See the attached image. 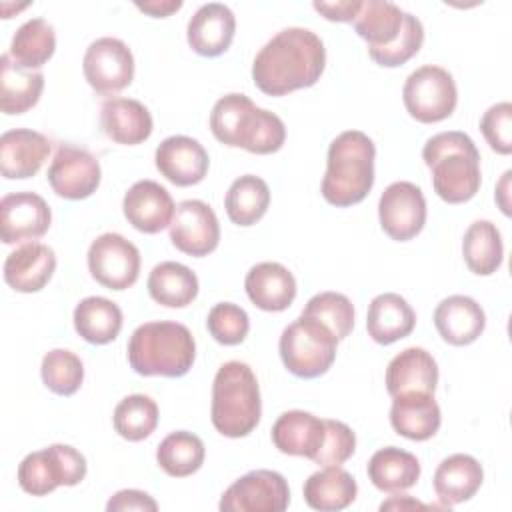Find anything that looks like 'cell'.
<instances>
[{"label":"cell","instance_id":"cell-37","mask_svg":"<svg viewBox=\"0 0 512 512\" xmlns=\"http://www.w3.org/2000/svg\"><path fill=\"white\" fill-rule=\"evenodd\" d=\"M56 50V34L52 24L44 18L26 20L12 36L10 52L14 64L26 70H34L44 66Z\"/></svg>","mask_w":512,"mask_h":512},{"label":"cell","instance_id":"cell-20","mask_svg":"<svg viewBox=\"0 0 512 512\" xmlns=\"http://www.w3.org/2000/svg\"><path fill=\"white\" fill-rule=\"evenodd\" d=\"M50 154V140L30 128L8 130L0 136V172L8 180L34 176Z\"/></svg>","mask_w":512,"mask_h":512},{"label":"cell","instance_id":"cell-22","mask_svg":"<svg viewBox=\"0 0 512 512\" xmlns=\"http://www.w3.org/2000/svg\"><path fill=\"white\" fill-rule=\"evenodd\" d=\"M390 424L396 434L408 440L424 442L432 438L442 424L440 406L434 400V394L404 392L392 396Z\"/></svg>","mask_w":512,"mask_h":512},{"label":"cell","instance_id":"cell-4","mask_svg":"<svg viewBox=\"0 0 512 512\" xmlns=\"http://www.w3.org/2000/svg\"><path fill=\"white\" fill-rule=\"evenodd\" d=\"M374 142L360 130L338 134L326 156V174L320 192L336 208H348L362 202L374 186Z\"/></svg>","mask_w":512,"mask_h":512},{"label":"cell","instance_id":"cell-46","mask_svg":"<svg viewBox=\"0 0 512 512\" xmlns=\"http://www.w3.org/2000/svg\"><path fill=\"white\" fill-rule=\"evenodd\" d=\"M480 130L494 152L508 156L512 152V104L510 102L492 104L482 114Z\"/></svg>","mask_w":512,"mask_h":512},{"label":"cell","instance_id":"cell-14","mask_svg":"<svg viewBox=\"0 0 512 512\" xmlns=\"http://www.w3.org/2000/svg\"><path fill=\"white\" fill-rule=\"evenodd\" d=\"M50 188L66 200H84L100 186V162L86 148L60 144L48 168Z\"/></svg>","mask_w":512,"mask_h":512},{"label":"cell","instance_id":"cell-25","mask_svg":"<svg viewBox=\"0 0 512 512\" xmlns=\"http://www.w3.org/2000/svg\"><path fill=\"white\" fill-rule=\"evenodd\" d=\"M250 302L264 312H282L296 298L294 274L278 262H260L244 278Z\"/></svg>","mask_w":512,"mask_h":512},{"label":"cell","instance_id":"cell-13","mask_svg":"<svg viewBox=\"0 0 512 512\" xmlns=\"http://www.w3.org/2000/svg\"><path fill=\"white\" fill-rule=\"evenodd\" d=\"M382 230L398 242L412 240L426 224V198L420 186L398 180L386 186L378 200Z\"/></svg>","mask_w":512,"mask_h":512},{"label":"cell","instance_id":"cell-6","mask_svg":"<svg viewBox=\"0 0 512 512\" xmlns=\"http://www.w3.org/2000/svg\"><path fill=\"white\" fill-rule=\"evenodd\" d=\"M260 386L246 362H224L212 382V426L228 438L248 436L260 422Z\"/></svg>","mask_w":512,"mask_h":512},{"label":"cell","instance_id":"cell-49","mask_svg":"<svg viewBox=\"0 0 512 512\" xmlns=\"http://www.w3.org/2000/svg\"><path fill=\"white\" fill-rule=\"evenodd\" d=\"M136 8L154 16V18H166L172 12L182 8L180 0H150V2H136Z\"/></svg>","mask_w":512,"mask_h":512},{"label":"cell","instance_id":"cell-41","mask_svg":"<svg viewBox=\"0 0 512 512\" xmlns=\"http://www.w3.org/2000/svg\"><path fill=\"white\" fill-rule=\"evenodd\" d=\"M40 374L48 390L58 396H72L82 386L84 364L74 352L66 348H54L44 354Z\"/></svg>","mask_w":512,"mask_h":512},{"label":"cell","instance_id":"cell-17","mask_svg":"<svg viewBox=\"0 0 512 512\" xmlns=\"http://www.w3.org/2000/svg\"><path fill=\"white\" fill-rule=\"evenodd\" d=\"M158 172L176 186H194L204 180L210 158L204 146L190 136L164 138L154 154Z\"/></svg>","mask_w":512,"mask_h":512},{"label":"cell","instance_id":"cell-27","mask_svg":"<svg viewBox=\"0 0 512 512\" xmlns=\"http://www.w3.org/2000/svg\"><path fill=\"white\" fill-rule=\"evenodd\" d=\"M438 384V364L434 356L418 346L396 354L386 368V390L390 396L404 392L434 394Z\"/></svg>","mask_w":512,"mask_h":512},{"label":"cell","instance_id":"cell-23","mask_svg":"<svg viewBox=\"0 0 512 512\" xmlns=\"http://www.w3.org/2000/svg\"><path fill=\"white\" fill-rule=\"evenodd\" d=\"M434 326L444 342L452 346H468L484 332L486 314L474 298L454 294L436 306Z\"/></svg>","mask_w":512,"mask_h":512},{"label":"cell","instance_id":"cell-48","mask_svg":"<svg viewBox=\"0 0 512 512\" xmlns=\"http://www.w3.org/2000/svg\"><path fill=\"white\" fill-rule=\"evenodd\" d=\"M360 0H340V2H314V10L320 12L330 22H354L360 12Z\"/></svg>","mask_w":512,"mask_h":512},{"label":"cell","instance_id":"cell-39","mask_svg":"<svg viewBox=\"0 0 512 512\" xmlns=\"http://www.w3.org/2000/svg\"><path fill=\"white\" fill-rule=\"evenodd\" d=\"M204 442L186 430L170 432L156 448L158 466L174 478H184L204 464Z\"/></svg>","mask_w":512,"mask_h":512},{"label":"cell","instance_id":"cell-9","mask_svg":"<svg viewBox=\"0 0 512 512\" xmlns=\"http://www.w3.org/2000/svg\"><path fill=\"white\" fill-rule=\"evenodd\" d=\"M402 100L414 120L434 124L446 120L454 112L458 104L456 82L442 66L424 64L406 78Z\"/></svg>","mask_w":512,"mask_h":512},{"label":"cell","instance_id":"cell-5","mask_svg":"<svg viewBox=\"0 0 512 512\" xmlns=\"http://www.w3.org/2000/svg\"><path fill=\"white\" fill-rule=\"evenodd\" d=\"M130 368L140 376L180 378L188 374L196 358L192 332L172 320L140 324L126 346Z\"/></svg>","mask_w":512,"mask_h":512},{"label":"cell","instance_id":"cell-21","mask_svg":"<svg viewBox=\"0 0 512 512\" xmlns=\"http://www.w3.org/2000/svg\"><path fill=\"white\" fill-rule=\"evenodd\" d=\"M56 270V254L42 242H26L6 256L4 280L22 294L42 290Z\"/></svg>","mask_w":512,"mask_h":512},{"label":"cell","instance_id":"cell-18","mask_svg":"<svg viewBox=\"0 0 512 512\" xmlns=\"http://www.w3.org/2000/svg\"><path fill=\"white\" fill-rule=\"evenodd\" d=\"M174 210L176 206L170 192L154 180H138L128 188L122 200L124 218L144 234H156L170 226Z\"/></svg>","mask_w":512,"mask_h":512},{"label":"cell","instance_id":"cell-33","mask_svg":"<svg viewBox=\"0 0 512 512\" xmlns=\"http://www.w3.org/2000/svg\"><path fill=\"white\" fill-rule=\"evenodd\" d=\"M352 24L356 34L366 40L368 50H380L398 40L404 26V10L394 2L366 0Z\"/></svg>","mask_w":512,"mask_h":512},{"label":"cell","instance_id":"cell-34","mask_svg":"<svg viewBox=\"0 0 512 512\" xmlns=\"http://www.w3.org/2000/svg\"><path fill=\"white\" fill-rule=\"evenodd\" d=\"M150 298L166 308H184L198 296L196 274L180 262H160L152 268L148 276Z\"/></svg>","mask_w":512,"mask_h":512},{"label":"cell","instance_id":"cell-12","mask_svg":"<svg viewBox=\"0 0 512 512\" xmlns=\"http://www.w3.org/2000/svg\"><path fill=\"white\" fill-rule=\"evenodd\" d=\"M86 82L102 96L124 90L134 78V56L130 48L112 36L94 40L82 60Z\"/></svg>","mask_w":512,"mask_h":512},{"label":"cell","instance_id":"cell-47","mask_svg":"<svg viewBox=\"0 0 512 512\" xmlns=\"http://www.w3.org/2000/svg\"><path fill=\"white\" fill-rule=\"evenodd\" d=\"M106 510L108 512H124V510H150V512H156L158 510V504L156 500L142 492V490H120L116 492L108 504H106Z\"/></svg>","mask_w":512,"mask_h":512},{"label":"cell","instance_id":"cell-19","mask_svg":"<svg viewBox=\"0 0 512 512\" xmlns=\"http://www.w3.org/2000/svg\"><path fill=\"white\" fill-rule=\"evenodd\" d=\"M236 32L234 12L220 2L202 4L188 22L186 38L190 48L206 58L224 54Z\"/></svg>","mask_w":512,"mask_h":512},{"label":"cell","instance_id":"cell-36","mask_svg":"<svg viewBox=\"0 0 512 512\" xmlns=\"http://www.w3.org/2000/svg\"><path fill=\"white\" fill-rule=\"evenodd\" d=\"M462 256L470 272L478 276L494 274L504 260L500 230L490 220H476L462 238Z\"/></svg>","mask_w":512,"mask_h":512},{"label":"cell","instance_id":"cell-32","mask_svg":"<svg viewBox=\"0 0 512 512\" xmlns=\"http://www.w3.org/2000/svg\"><path fill=\"white\" fill-rule=\"evenodd\" d=\"M44 90L42 72L20 68L8 54L0 56V110L24 114L34 108Z\"/></svg>","mask_w":512,"mask_h":512},{"label":"cell","instance_id":"cell-8","mask_svg":"<svg viewBox=\"0 0 512 512\" xmlns=\"http://www.w3.org/2000/svg\"><path fill=\"white\" fill-rule=\"evenodd\" d=\"M86 458L68 444L30 452L18 466V484L32 496H46L58 486H76L86 476Z\"/></svg>","mask_w":512,"mask_h":512},{"label":"cell","instance_id":"cell-15","mask_svg":"<svg viewBox=\"0 0 512 512\" xmlns=\"http://www.w3.org/2000/svg\"><path fill=\"white\" fill-rule=\"evenodd\" d=\"M172 244L188 256H208L218 248L220 224L214 210L202 200H184L170 222Z\"/></svg>","mask_w":512,"mask_h":512},{"label":"cell","instance_id":"cell-30","mask_svg":"<svg viewBox=\"0 0 512 512\" xmlns=\"http://www.w3.org/2000/svg\"><path fill=\"white\" fill-rule=\"evenodd\" d=\"M304 500L320 512H336L348 508L358 494L354 476L340 466H322L304 482Z\"/></svg>","mask_w":512,"mask_h":512},{"label":"cell","instance_id":"cell-44","mask_svg":"<svg viewBox=\"0 0 512 512\" xmlns=\"http://www.w3.org/2000/svg\"><path fill=\"white\" fill-rule=\"evenodd\" d=\"M422 44H424L422 22L414 14L404 12V26H402L398 40L386 48L368 50V54L376 64H380L384 68H396V66L406 64L412 56H416L418 50L422 48Z\"/></svg>","mask_w":512,"mask_h":512},{"label":"cell","instance_id":"cell-45","mask_svg":"<svg viewBox=\"0 0 512 512\" xmlns=\"http://www.w3.org/2000/svg\"><path fill=\"white\" fill-rule=\"evenodd\" d=\"M324 422H326V438L312 462L318 466H340L354 454L356 434L348 424L340 420H324Z\"/></svg>","mask_w":512,"mask_h":512},{"label":"cell","instance_id":"cell-29","mask_svg":"<svg viewBox=\"0 0 512 512\" xmlns=\"http://www.w3.org/2000/svg\"><path fill=\"white\" fill-rule=\"evenodd\" d=\"M484 470L470 454H452L444 458L434 472V492L444 506H456L470 500L482 486Z\"/></svg>","mask_w":512,"mask_h":512},{"label":"cell","instance_id":"cell-3","mask_svg":"<svg viewBox=\"0 0 512 512\" xmlns=\"http://www.w3.org/2000/svg\"><path fill=\"white\" fill-rule=\"evenodd\" d=\"M424 164L432 172L434 192L448 204H462L480 190V152L474 140L460 132H438L422 148Z\"/></svg>","mask_w":512,"mask_h":512},{"label":"cell","instance_id":"cell-1","mask_svg":"<svg viewBox=\"0 0 512 512\" xmlns=\"http://www.w3.org/2000/svg\"><path fill=\"white\" fill-rule=\"evenodd\" d=\"M326 66V48L308 28H284L274 34L252 62V80L268 96H286L314 86Z\"/></svg>","mask_w":512,"mask_h":512},{"label":"cell","instance_id":"cell-16","mask_svg":"<svg viewBox=\"0 0 512 512\" xmlns=\"http://www.w3.org/2000/svg\"><path fill=\"white\" fill-rule=\"evenodd\" d=\"M52 222L46 200L36 192L6 194L0 202V234L4 244L42 238Z\"/></svg>","mask_w":512,"mask_h":512},{"label":"cell","instance_id":"cell-28","mask_svg":"<svg viewBox=\"0 0 512 512\" xmlns=\"http://www.w3.org/2000/svg\"><path fill=\"white\" fill-rule=\"evenodd\" d=\"M416 326V314L412 306L396 292L378 294L366 314V330L368 336L382 344H394L400 338H406Z\"/></svg>","mask_w":512,"mask_h":512},{"label":"cell","instance_id":"cell-10","mask_svg":"<svg viewBox=\"0 0 512 512\" xmlns=\"http://www.w3.org/2000/svg\"><path fill=\"white\" fill-rule=\"evenodd\" d=\"M290 504L286 478L274 470H252L230 484L218 508L222 512H282Z\"/></svg>","mask_w":512,"mask_h":512},{"label":"cell","instance_id":"cell-40","mask_svg":"<svg viewBox=\"0 0 512 512\" xmlns=\"http://www.w3.org/2000/svg\"><path fill=\"white\" fill-rule=\"evenodd\" d=\"M114 430L128 442L148 438L158 426V406L146 394H130L114 408Z\"/></svg>","mask_w":512,"mask_h":512},{"label":"cell","instance_id":"cell-11","mask_svg":"<svg viewBox=\"0 0 512 512\" xmlns=\"http://www.w3.org/2000/svg\"><path fill=\"white\" fill-rule=\"evenodd\" d=\"M88 270L104 288L126 290L138 280L140 252L122 234H100L88 248Z\"/></svg>","mask_w":512,"mask_h":512},{"label":"cell","instance_id":"cell-43","mask_svg":"<svg viewBox=\"0 0 512 512\" xmlns=\"http://www.w3.org/2000/svg\"><path fill=\"white\" fill-rule=\"evenodd\" d=\"M206 328L210 336L224 346L240 344L250 330V318L244 308L232 302L214 304L206 318Z\"/></svg>","mask_w":512,"mask_h":512},{"label":"cell","instance_id":"cell-26","mask_svg":"<svg viewBox=\"0 0 512 512\" xmlns=\"http://www.w3.org/2000/svg\"><path fill=\"white\" fill-rule=\"evenodd\" d=\"M104 134L124 146H136L150 138L154 122L150 110L132 98H110L100 108Z\"/></svg>","mask_w":512,"mask_h":512},{"label":"cell","instance_id":"cell-7","mask_svg":"<svg viewBox=\"0 0 512 512\" xmlns=\"http://www.w3.org/2000/svg\"><path fill=\"white\" fill-rule=\"evenodd\" d=\"M336 336L310 316L296 318L282 330L278 350L288 372L298 378H318L336 360Z\"/></svg>","mask_w":512,"mask_h":512},{"label":"cell","instance_id":"cell-51","mask_svg":"<svg viewBox=\"0 0 512 512\" xmlns=\"http://www.w3.org/2000/svg\"><path fill=\"white\" fill-rule=\"evenodd\" d=\"M398 508L404 510V508H426V506L420 504L418 500L410 498V496H402V498L394 496V498H390V500L380 504V510H398Z\"/></svg>","mask_w":512,"mask_h":512},{"label":"cell","instance_id":"cell-42","mask_svg":"<svg viewBox=\"0 0 512 512\" xmlns=\"http://www.w3.org/2000/svg\"><path fill=\"white\" fill-rule=\"evenodd\" d=\"M302 316L322 322L326 328H330L336 340H344L354 328V306L350 298L340 292H320L312 296L306 302Z\"/></svg>","mask_w":512,"mask_h":512},{"label":"cell","instance_id":"cell-35","mask_svg":"<svg viewBox=\"0 0 512 512\" xmlns=\"http://www.w3.org/2000/svg\"><path fill=\"white\" fill-rule=\"evenodd\" d=\"M122 310L104 296H88L74 308V328L90 344H108L122 330Z\"/></svg>","mask_w":512,"mask_h":512},{"label":"cell","instance_id":"cell-38","mask_svg":"<svg viewBox=\"0 0 512 512\" xmlns=\"http://www.w3.org/2000/svg\"><path fill=\"white\" fill-rule=\"evenodd\" d=\"M270 206L268 184L254 174H244L236 178L224 198V208L228 218L238 226L256 224Z\"/></svg>","mask_w":512,"mask_h":512},{"label":"cell","instance_id":"cell-2","mask_svg":"<svg viewBox=\"0 0 512 512\" xmlns=\"http://www.w3.org/2000/svg\"><path fill=\"white\" fill-rule=\"evenodd\" d=\"M210 130L218 142L252 154L278 152L286 140L282 118L258 108L246 94L238 92L216 100L210 112Z\"/></svg>","mask_w":512,"mask_h":512},{"label":"cell","instance_id":"cell-24","mask_svg":"<svg viewBox=\"0 0 512 512\" xmlns=\"http://www.w3.org/2000/svg\"><path fill=\"white\" fill-rule=\"evenodd\" d=\"M326 438V422L304 410H288L272 426V442L282 454L314 460Z\"/></svg>","mask_w":512,"mask_h":512},{"label":"cell","instance_id":"cell-50","mask_svg":"<svg viewBox=\"0 0 512 512\" xmlns=\"http://www.w3.org/2000/svg\"><path fill=\"white\" fill-rule=\"evenodd\" d=\"M510 176H512V170H506L496 186V202L498 206L502 208V212L506 216H510V202H508V188H510Z\"/></svg>","mask_w":512,"mask_h":512},{"label":"cell","instance_id":"cell-31","mask_svg":"<svg viewBox=\"0 0 512 512\" xmlns=\"http://www.w3.org/2000/svg\"><path fill=\"white\" fill-rule=\"evenodd\" d=\"M370 482L388 494L404 492L412 488L420 478L418 458L402 448L386 446L372 454L366 466Z\"/></svg>","mask_w":512,"mask_h":512}]
</instances>
